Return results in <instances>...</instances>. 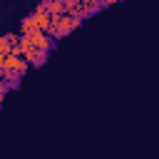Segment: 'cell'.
Here are the masks:
<instances>
[{
  "label": "cell",
  "mask_w": 159,
  "mask_h": 159,
  "mask_svg": "<svg viewBox=\"0 0 159 159\" xmlns=\"http://www.w3.org/2000/svg\"><path fill=\"white\" fill-rule=\"evenodd\" d=\"M5 94H7V84L0 80V104H2V99H5Z\"/></svg>",
  "instance_id": "6"
},
{
  "label": "cell",
  "mask_w": 159,
  "mask_h": 159,
  "mask_svg": "<svg viewBox=\"0 0 159 159\" xmlns=\"http://www.w3.org/2000/svg\"><path fill=\"white\" fill-rule=\"evenodd\" d=\"M22 37H27L30 45H32L37 52H47V55H50V50L55 47V42H52L45 32H40V30H35V32H30V35H22Z\"/></svg>",
  "instance_id": "1"
},
{
  "label": "cell",
  "mask_w": 159,
  "mask_h": 159,
  "mask_svg": "<svg viewBox=\"0 0 159 159\" xmlns=\"http://www.w3.org/2000/svg\"><path fill=\"white\" fill-rule=\"evenodd\" d=\"M45 5H47V12H50V17H60V15L65 12V5H62V0H47Z\"/></svg>",
  "instance_id": "3"
},
{
  "label": "cell",
  "mask_w": 159,
  "mask_h": 159,
  "mask_svg": "<svg viewBox=\"0 0 159 159\" xmlns=\"http://www.w3.org/2000/svg\"><path fill=\"white\" fill-rule=\"evenodd\" d=\"M37 27H35V20H32V15H25L22 17V22H20V35H30V32H35Z\"/></svg>",
  "instance_id": "4"
},
{
  "label": "cell",
  "mask_w": 159,
  "mask_h": 159,
  "mask_svg": "<svg viewBox=\"0 0 159 159\" xmlns=\"http://www.w3.org/2000/svg\"><path fill=\"white\" fill-rule=\"evenodd\" d=\"M47 62V52H37V57H35V62H32V67H42Z\"/></svg>",
  "instance_id": "5"
},
{
  "label": "cell",
  "mask_w": 159,
  "mask_h": 159,
  "mask_svg": "<svg viewBox=\"0 0 159 159\" xmlns=\"http://www.w3.org/2000/svg\"><path fill=\"white\" fill-rule=\"evenodd\" d=\"M30 15H32V20H35V27H37L40 32H45V30H47V25H50V20H52V17H50V12H47V5H45V2H40Z\"/></svg>",
  "instance_id": "2"
}]
</instances>
